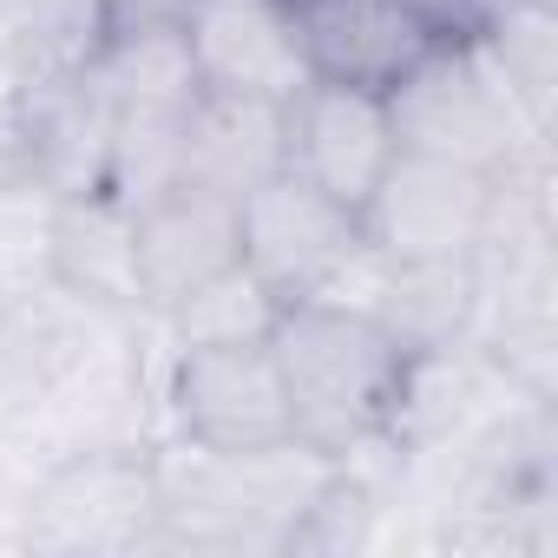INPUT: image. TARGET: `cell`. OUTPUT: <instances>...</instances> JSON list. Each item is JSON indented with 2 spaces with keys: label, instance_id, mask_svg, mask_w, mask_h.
<instances>
[{
  "label": "cell",
  "instance_id": "6da1fadb",
  "mask_svg": "<svg viewBox=\"0 0 558 558\" xmlns=\"http://www.w3.org/2000/svg\"><path fill=\"white\" fill-rule=\"evenodd\" d=\"M263 336H269L276 375H283L296 447L342 466L388 440L414 355L375 310H362L355 296H316V303L276 310Z\"/></svg>",
  "mask_w": 558,
  "mask_h": 558
},
{
  "label": "cell",
  "instance_id": "7a4b0ae2",
  "mask_svg": "<svg viewBox=\"0 0 558 558\" xmlns=\"http://www.w3.org/2000/svg\"><path fill=\"white\" fill-rule=\"evenodd\" d=\"M388 125L401 151L447 158L486 178H512L525 165H545V132L519 112L480 40H434L388 93Z\"/></svg>",
  "mask_w": 558,
  "mask_h": 558
},
{
  "label": "cell",
  "instance_id": "3957f363",
  "mask_svg": "<svg viewBox=\"0 0 558 558\" xmlns=\"http://www.w3.org/2000/svg\"><path fill=\"white\" fill-rule=\"evenodd\" d=\"M236 236H243V276L269 310L336 296L355 276V263L368 256L362 210H349L323 184L296 178L290 165L236 204Z\"/></svg>",
  "mask_w": 558,
  "mask_h": 558
},
{
  "label": "cell",
  "instance_id": "277c9868",
  "mask_svg": "<svg viewBox=\"0 0 558 558\" xmlns=\"http://www.w3.org/2000/svg\"><path fill=\"white\" fill-rule=\"evenodd\" d=\"M21 538L40 551H138L158 538L151 447L60 453L21 499Z\"/></svg>",
  "mask_w": 558,
  "mask_h": 558
},
{
  "label": "cell",
  "instance_id": "5b68a950",
  "mask_svg": "<svg viewBox=\"0 0 558 558\" xmlns=\"http://www.w3.org/2000/svg\"><path fill=\"white\" fill-rule=\"evenodd\" d=\"M165 408L178 421V440L204 453H269L296 440L283 375H276L263 329L178 342L171 375H165Z\"/></svg>",
  "mask_w": 558,
  "mask_h": 558
},
{
  "label": "cell",
  "instance_id": "8992f818",
  "mask_svg": "<svg viewBox=\"0 0 558 558\" xmlns=\"http://www.w3.org/2000/svg\"><path fill=\"white\" fill-rule=\"evenodd\" d=\"M493 191H499V178H486V171L421 158V151H395L381 184L362 204V243L375 263L480 256L486 223H493Z\"/></svg>",
  "mask_w": 558,
  "mask_h": 558
},
{
  "label": "cell",
  "instance_id": "52a82bcc",
  "mask_svg": "<svg viewBox=\"0 0 558 558\" xmlns=\"http://www.w3.org/2000/svg\"><path fill=\"white\" fill-rule=\"evenodd\" d=\"M243 269V236H236V204L197 184H165L145 204H132V290L138 310L178 316L191 296Z\"/></svg>",
  "mask_w": 558,
  "mask_h": 558
},
{
  "label": "cell",
  "instance_id": "ba28073f",
  "mask_svg": "<svg viewBox=\"0 0 558 558\" xmlns=\"http://www.w3.org/2000/svg\"><path fill=\"white\" fill-rule=\"evenodd\" d=\"M395 125L381 93L368 86H342V80H310L290 106H283V165L310 184H323L329 197H342L349 210L368 204V191L381 184L388 158H395Z\"/></svg>",
  "mask_w": 558,
  "mask_h": 558
},
{
  "label": "cell",
  "instance_id": "9c48e42d",
  "mask_svg": "<svg viewBox=\"0 0 558 558\" xmlns=\"http://www.w3.org/2000/svg\"><path fill=\"white\" fill-rule=\"evenodd\" d=\"M184 47H191V66L204 80V93L290 106L316 80L283 0H191Z\"/></svg>",
  "mask_w": 558,
  "mask_h": 558
},
{
  "label": "cell",
  "instance_id": "30bf717a",
  "mask_svg": "<svg viewBox=\"0 0 558 558\" xmlns=\"http://www.w3.org/2000/svg\"><path fill=\"white\" fill-rule=\"evenodd\" d=\"M283 8L316 80L388 93L434 47V34L408 14V0H283Z\"/></svg>",
  "mask_w": 558,
  "mask_h": 558
},
{
  "label": "cell",
  "instance_id": "8fae6325",
  "mask_svg": "<svg viewBox=\"0 0 558 558\" xmlns=\"http://www.w3.org/2000/svg\"><path fill=\"white\" fill-rule=\"evenodd\" d=\"M349 283H362V310H375L408 355H440L480 336V256L453 263H375L362 256ZM342 283V296H349Z\"/></svg>",
  "mask_w": 558,
  "mask_h": 558
},
{
  "label": "cell",
  "instance_id": "7c38bea8",
  "mask_svg": "<svg viewBox=\"0 0 558 558\" xmlns=\"http://www.w3.org/2000/svg\"><path fill=\"white\" fill-rule=\"evenodd\" d=\"M276 171H283V106L236 99V93H204L197 112H191V125H184L171 178L243 204Z\"/></svg>",
  "mask_w": 558,
  "mask_h": 558
},
{
  "label": "cell",
  "instance_id": "4fadbf2b",
  "mask_svg": "<svg viewBox=\"0 0 558 558\" xmlns=\"http://www.w3.org/2000/svg\"><path fill=\"white\" fill-rule=\"evenodd\" d=\"M47 276L93 310L132 316V204H119L112 191L47 204Z\"/></svg>",
  "mask_w": 558,
  "mask_h": 558
},
{
  "label": "cell",
  "instance_id": "5bb4252c",
  "mask_svg": "<svg viewBox=\"0 0 558 558\" xmlns=\"http://www.w3.org/2000/svg\"><path fill=\"white\" fill-rule=\"evenodd\" d=\"M480 53L532 119V132H551V99H558V8H499L480 21Z\"/></svg>",
  "mask_w": 558,
  "mask_h": 558
},
{
  "label": "cell",
  "instance_id": "9a60e30c",
  "mask_svg": "<svg viewBox=\"0 0 558 558\" xmlns=\"http://www.w3.org/2000/svg\"><path fill=\"white\" fill-rule=\"evenodd\" d=\"M14 47V86L40 80V73H66L86 66L106 40V0H14L0 21Z\"/></svg>",
  "mask_w": 558,
  "mask_h": 558
},
{
  "label": "cell",
  "instance_id": "2e32d148",
  "mask_svg": "<svg viewBox=\"0 0 558 558\" xmlns=\"http://www.w3.org/2000/svg\"><path fill=\"white\" fill-rule=\"evenodd\" d=\"M499 8H558V0H480V21L499 14Z\"/></svg>",
  "mask_w": 558,
  "mask_h": 558
},
{
  "label": "cell",
  "instance_id": "e0dca14e",
  "mask_svg": "<svg viewBox=\"0 0 558 558\" xmlns=\"http://www.w3.org/2000/svg\"><path fill=\"white\" fill-rule=\"evenodd\" d=\"M8 8H14V0H0V21H8Z\"/></svg>",
  "mask_w": 558,
  "mask_h": 558
}]
</instances>
